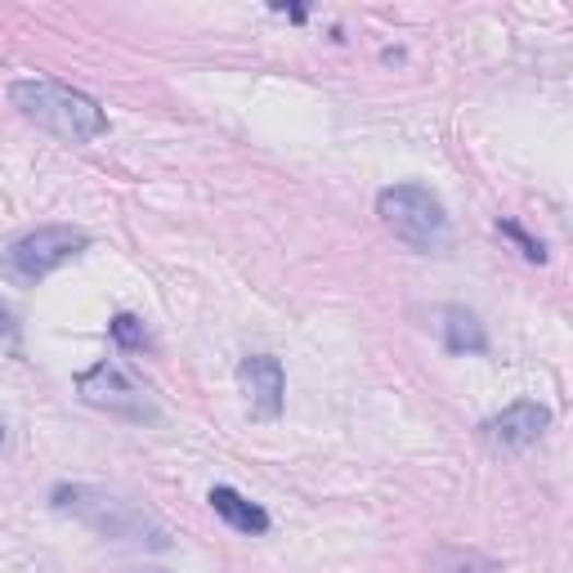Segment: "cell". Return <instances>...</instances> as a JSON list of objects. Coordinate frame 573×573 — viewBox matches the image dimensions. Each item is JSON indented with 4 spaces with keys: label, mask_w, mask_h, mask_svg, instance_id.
<instances>
[{
    "label": "cell",
    "mask_w": 573,
    "mask_h": 573,
    "mask_svg": "<svg viewBox=\"0 0 573 573\" xmlns=\"http://www.w3.org/2000/svg\"><path fill=\"white\" fill-rule=\"evenodd\" d=\"M237 386H243L247 404L256 417L273 421L282 412V399H286V376H282V363L273 354H252L237 363Z\"/></svg>",
    "instance_id": "52a82bcc"
},
{
    "label": "cell",
    "mask_w": 573,
    "mask_h": 573,
    "mask_svg": "<svg viewBox=\"0 0 573 573\" xmlns=\"http://www.w3.org/2000/svg\"><path fill=\"white\" fill-rule=\"evenodd\" d=\"M113 341L121 350H143V346H149V331H143V323L135 314H117L113 318Z\"/></svg>",
    "instance_id": "7c38bea8"
},
{
    "label": "cell",
    "mask_w": 573,
    "mask_h": 573,
    "mask_svg": "<svg viewBox=\"0 0 573 573\" xmlns=\"http://www.w3.org/2000/svg\"><path fill=\"white\" fill-rule=\"evenodd\" d=\"M207 502H211V511L229 524V529H237V534H252V538L269 534V511H265V506H256V502H247L237 489L215 484V489L207 493Z\"/></svg>",
    "instance_id": "ba28073f"
},
{
    "label": "cell",
    "mask_w": 573,
    "mask_h": 573,
    "mask_svg": "<svg viewBox=\"0 0 573 573\" xmlns=\"http://www.w3.org/2000/svg\"><path fill=\"white\" fill-rule=\"evenodd\" d=\"M77 395H81V404H90V408H100V412H108V417H121V421H162V408L153 404V395L139 386V381L121 367V363H113V359H104V363H94L90 372H81L77 376Z\"/></svg>",
    "instance_id": "5b68a950"
},
{
    "label": "cell",
    "mask_w": 573,
    "mask_h": 573,
    "mask_svg": "<svg viewBox=\"0 0 573 573\" xmlns=\"http://www.w3.org/2000/svg\"><path fill=\"white\" fill-rule=\"evenodd\" d=\"M425 569L430 573H506L498 560H489L484 551H470V547H435Z\"/></svg>",
    "instance_id": "30bf717a"
},
{
    "label": "cell",
    "mask_w": 573,
    "mask_h": 573,
    "mask_svg": "<svg viewBox=\"0 0 573 573\" xmlns=\"http://www.w3.org/2000/svg\"><path fill=\"white\" fill-rule=\"evenodd\" d=\"M85 247H90V233H85V229H72V224H40V229L14 237V243L5 247V260H0V269H5L10 282L32 286V282H40V278H50L55 269H63L68 260H77Z\"/></svg>",
    "instance_id": "277c9868"
},
{
    "label": "cell",
    "mask_w": 573,
    "mask_h": 573,
    "mask_svg": "<svg viewBox=\"0 0 573 573\" xmlns=\"http://www.w3.org/2000/svg\"><path fill=\"white\" fill-rule=\"evenodd\" d=\"M0 448H5V425H0Z\"/></svg>",
    "instance_id": "5bb4252c"
},
{
    "label": "cell",
    "mask_w": 573,
    "mask_h": 573,
    "mask_svg": "<svg viewBox=\"0 0 573 573\" xmlns=\"http://www.w3.org/2000/svg\"><path fill=\"white\" fill-rule=\"evenodd\" d=\"M10 104L40 126L45 135H55L63 143H90L108 130V113L90 100V94L59 85V81H45V77H27L10 85Z\"/></svg>",
    "instance_id": "6da1fadb"
},
{
    "label": "cell",
    "mask_w": 573,
    "mask_h": 573,
    "mask_svg": "<svg viewBox=\"0 0 573 573\" xmlns=\"http://www.w3.org/2000/svg\"><path fill=\"white\" fill-rule=\"evenodd\" d=\"M440 327H444L448 354H489V331H484V323L475 318L466 305H448Z\"/></svg>",
    "instance_id": "9c48e42d"
},
{
    "label": "cell",
    "mask_w": 573,
    "mask_h": 573,
    "mask_svg": "<svg viewBox=\"0 0 573 573\" xmlns=\"http://www.w3.org/2000/svg\"><path fill=\"white\" fill-rule=\"evenodd\" d=\"M50 506L90 524L100 538L113 542H149V547H171V534L130 498H117L108 489H90V484H59L50 493Z\"/></svg>",
    "instance_id": "7a4b0ae2"
},
{
    "label": "cell",
    "mask_w": 573,
    "mask_h": 573,
    "mask_svg": "<svg viewBox=\"0 0 573 573\" xmlns=\"http://www.w3.org/2000/svg\"><path fill=\"white\" fill-rule=\"evenodd\" d=\"M376 215L399 243H408L412 252H444L448 247V211L444 202L421 184H395L381 188L376 198Z\"/></svg>",
    "instance_id": "3957f363"
},
{
    "label": "cell",
    "mask_w": 573,
    "mask_h": 573,
    "mask_svg": "<svg viewBox=\"0 0 573 573\" xmlns=\"http://www.w3.org/2000/svg\"><path fill=\"white\" fill-rule=\"evenodd\" d=\"M498 233L502 237H511V243L524 252V260H534V265H547V247L538 243V237H529V233H524L515 220H498Z\"/></svg>",
    "instance_id": "8fae6325"
},
{
    "label": "cell",
    "mask_w": 573,
    "mask_h": 573,
    "mask_svg": "<svg viewBox=\"0 0 573 573\" xmlns=\"http://www.w3.org/2000/svg\"><path fill=\"white\" fill-rule=\"evenodd\" d=\"M14 331H19V327H14V314L5 309V301H0V337H14Z\"/></svg>",
    "instance_id": "4fadbf2b"
},
{
    "label": "cell",
    "mask_w": 573,
    "mask_h": 573,
    "mask_svg": "<svg viewBox=\"0 0 573 573\" xmlns=\"http://www.w3.org/2000/svg\"><path fill=\"white\" fill-rule=\"evenodd\" d=\"M547 425H551V408H547V404L519 399V404H511V408H502L498 417H489V421H484V440H489V444H498V448L519 453V448L538 444V435H542Z\"/></svg>",
    "instance_id": "8992f818"
}]
</instances>
